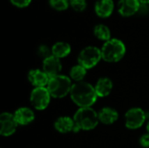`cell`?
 <instances>
[{
  "instance_id": "ffe728a7",
  "label": "cell",
  "mask_w": 149,
  "mask_h": 148,
  "mask_svg": "<svg viewBox=\"0 0 149 148\" xmlns=\"http://www.w3.org/2000/svg\"><path fill=\"white\" fill-rule=\"evenodd\" d=\"M49 3L57 10H65L69 6V0H49Z\"/></svg>"
},
{
  "instance_id": "6da1fadb",
  "label": "cell",
  "mask_w": 149,
  "mask_h": 148,
  "mask_svg": "<svg viewBox=\"0 0 149 148\" xmlns=\"http://www.w3.org/2000/svg\"><path fill=\"white\" fill-rule=\"evenodd\" d=\"M70 97L72 102L78 106L79 108L92 107L98 99L94 86L86 81L73 84L70 92Z\"/></svg>"
},
{
  "instance_id": "9a60e30c",
  "label": "cell",
  "mask_w": 149,
  "mask_h": 148,
  "mask_svg": "<svg viewBox=\"0 0 149 148\" xmlns=\"http://www.w3.org/2000/svg\"><path fill=\"white\" fill-rule=\"evenodd\" d=\"M98 116H99L100 122H101L102 124L112 125L117 121V120L119 118V113L114 108L107 106V107L101 108L99 111Z\"/></svg>"
},
{
  "instance_id": "7a4b0ae2",
  "label": "cell",
  "mask_w": 149,
  "mask_h": 148,
  "mask_svg": "<svg viewBox=\"0 0 149 148\" xmlns=\"http://www.w3.org/2000/svg\"><path fill=\"white\" fill-rule=\"evenodd\" d=\"M75 124L74 133L79 131H91L98 126L100 120L98 113L92 107L79 108L73 115Z\"/></svg>"
},
{
  "instance_id": "8992f818",
  "label": "cell",
  "mask_w": 149,
  "mask_h": 148,
  "mask_svg": "<svg viewBox=\"0 0 149 148\" xmlns=\"http://www.w3.org/2000/svg\"><path fill=\"white\" fill-rule=\"evenodd\" d=\"M51 94L46 87H35L30 95L31 106L38 111L45 110L51 102Z\"/></svg>"
},
{
  "instance_id": "5bb4252c",
  "label": "cell",
  "mask_w": 149,
  "mask_h": 148,
  "mask_svg": "<svg viewBox=\"0 0 149 148\" xmlns=\"http://www.w3.org/2000/svg\"><path fill=\"white\" fill-rule=\"evenodd\" d=\"M54 127L60 133H68L70 132L74 133L75 124L73 118H70L68 116H61L55 121Z\"/></svg>"
},
{
  "instance_id": "44dd1931",
  "label": "cell",
  "mask_w": 149,
  "mask_h": 148,
  "mask_svg": "<svg viewBox=\"0 0 149 148\" xmlns=\"http://www.w3.org/2000/svg\"><path fill=\"white\" fill-rule=\"evenodd\" d=\"M70 5L76 11H83L86 8V0H70Z\"/></svg>"
},
{
  "instance_id": "9c48e42d",
  "label": "cell",
  "mask_w": 149,
  "mask_h": 148,
  "mask_svg": "<svg viewBox=\"0 0 149 148\" xmlns=\"http://www.w3.org/2000/svg\"><path fill=\"white\" fill-rule=\"evenodd\" d=\"M49 78H52L60 74L62 70V64L59 58L54 57L53 55L48 57L43 60V69H42Z\"/></svg>"
},
{
  "instance_id": "484cf974",
  "label": "cell",
  "mask_w": 149,
  "mask_h": 148,
  "mask_svg": "<svg viewBox=\"0 0 149 148\" xmlns=\"http://www.w3.org/2000/svg\"><path fill=\"white\" fill-rule=\"evenodd\" d=\"M147 132H148V133H149V120L148 121V124H147Z\"/></svg>"
},
{
  "instance_id": "2e32d148",
  "label": "cell",
  "mask_w": 149,
  "mask_h": 148,
  "mask_svg": "<svg viewBox=\"0 0 149 148\" xmlns=\"http://www.w3.org/2000/svg\"><path fill=\"white\" fill-rule=\"evenodd\" d=\"M113 0H97L95 3V12L100 17H109L113 10Z\"/></svg>"
},
{
  "instance_id": "52a82bcc",
  "label": "cell",
  "mask_w": 149,
  "mask_h": 148,
  "mask_svg": "<svg viewBox=\"0 0 149 148\" xmlns=\"http://www.w3.org/2000/svg\"><path fill=\"white\" fill-rule=\"evenodd\" d=\"M146 120V113L139 107L131 108L125 114L126 127L131 130H136L141 128L145 124Z\"/></svg>"
},
{
  "instance_id": "7402d4cb",
  "label": "cell",
  "mask_w": 149,
  "mask_h": 148,
  "mask_svg": "<svg viewBox=\"0 0 149 148\" xmlns=\"http://www.w3.org/2000/svg\"><path fill=\"white\" fill-rule=\"evenodd\" d=\"M38 56L41 57V58H43V60H44V59H45V58H47L48 57H50V56L52 55V49H50L48 46H46V45H45V44L40 45L39 48H38Z\"/></svg>"
},
{
  "instance_id": "cb8c5ba5",
  "label": "cell",
  "mask_w": 149,
  "mask_h": 148,
  "mask_svg": "<svg viewBox=\"0 0 149 148\" xmlns=\"http://www.w3.org/2000/svg\"><path fill=\"white\" fill-rule=\"evenodd\" d=\"M140 144L142 147L149 148V133H145L140 138Z\"/></svg>"
},
{
  "instance_id": "d4e9b609",
  "label": "cell",
  "mask_w": 149,
  "mask_h": 148,
  "mask_svg": "<svg viewBox=\"0 0 149 148\" xmlns=\"http://www.w3.org/2000/svg\"><path fill=\"white\" fill-rule=\"evenodd\" d=\"M141 3H146V4H148L149 3V0H139Z\"/></svg>"
},
{
  "instance_id": "e0dca14e",
  "label": "cell",
  "mask_w": 149,
  "mask_h": 148,
  "mask_svg": "<svg viewBox=\"0 0 149 148\" xmlns=\"http://www.w3.org/2000/svg\"><path fill=\"white\" fill-rule=\"evenodd\" d=\"M71 45L68 43L65 42H57L55 43L52 47V54L58 58H63L67 57L71 52Z\"/></svg>"
},
{
  "instance_id": "30bf717a",
  "label": "cell",
  "mask_w": 149,
  "mask_h": 148,
  "mask_svg": "<svg viewBox=\"0 0 149 148\" xmlns=\"http://www.w3.org/2000/svg\"><path fill=\"white\" fill-rule=\"evenodd\" d=\"M49 76L40 69L31 70L28 73L29 82L35 87H46L49 82Z\"/></svg>"
},
{
  "instance_id": "5b68a950",
  "label": "cell",
  "mask_w": 149,
  "mask_h": 148,
  "mask_svg": "<svg viewBox=\"0 0 149 148\" xmlns=\"http://www.w3.org/2000/svg\"><path fill=\"white\" fill-rule=\"evenodd\" d=\"M101 59V50L95 46H87L84 48L78 56L79 65H82L86 70L96 66Z\"/></svg>"
},
{
  "instance_id": "ac0fdd59",
  "label": "cell",
  "mask_w": 149,
  "mask_h": 148,
  "mask_svg": "<svg viewBox=\"0 0 149 148\" xmlns=\"http://www.w3.org/2000/svg\"><path fill=\"white\" fill-rule=\"evenodd\" d=\"M86 72H87V70L82 65L78 64L71 68L70 78L72 80L75 81L76 83L81 82V81H84V79L86 76Z\"/></svg>"
},
{
  "instance_id": "8fae6325",
  "label": "cell",
  "mask_w": 149,
  "mask_h": 148,
  "mask_svg": "<svg viewBox=\"0 0 149 148\" xmlns=\"http://www.w3.org/2000/svg\"><path fill=\"white\" fill-rule=\"evenodd\" d=\"M13 114L18 126H27L35 120V113L29 107H19Z\"/></svg>"
},
{
  "instance_id": "277c9868",
  "label": "cell",
  "mask_w": 149,
  "mask_h": 148,
  "mask_svg": "<svg viewBox=\"0 0 149 148\" xmlns=\"http://www.w3.org/2000/svg\"><path fill=\"white\" fill-rule=\"evenodd\" d=\"M100 50L102 59L107 63L119 62L126 54V46L124 43L118 38H111L105 42Z\"/></svg>"
},
{
  "instance_id": "3957f363",
  "label": "cell",
  "mask_w": 149,
  "mask_h": 148,
  "mask_svg": "<svg viewBox=\"0 0 149 148\" xmlns=\"http://www.w3.org/2000/svg\"><path fill=\"white\" fill-rule=\"evenodd\" d=\"M73 84L70 77L59 74L58 76L50 78L46 86L52 98L62 99L70 94Z\"/></svg>"
},
{
  "instance_id": "4fadbf2b",
  "label": "cell",
  "mask_w": 149,
  "mask_h": 148,
  "mask_svg": "<svg viewBox=\"0 0 149 148\" xmlns=\"http://www.w3.org/2000/svg\"><path fill=\"white\" fill-rule=\"evenodd\" d=\"M113 86V81L109 78L103 77L98 79L94 85V89L99 98H105L111 93Z\"/></svg>"
},
{
  "instance_id": "603a6c76",
  "label": "cell",
  "mask_w": 149,
  "mask_h": 148,
  "mask_svg": "<svg viewBox=\"0 0 149 148\" xmlns=\"http://www.w3.org/2000/svg\"><path fill=\"white\" fill-rule=\"evenodd\" d=\"M10 1L13 5H15L18 8L27 7L31 2V0H10Z\"/></svg>"
},
{
  "instance_id": "d6986e66",
  "label": "cell",
  "mask_w": 149,
  "mask_h": 148,
  "mask_svg": "<svg viewBox=\"0 0 149 148\" xmlns=\"http://www.w3.org/2000/svg\"><path fill=\"white\" fill-rule=\"evenodd\" d=\"M94 35L97 38L102 41H108L111 39V32L107 26L105 24H98L94 27L93 30Z\"/></svg>"
},
{
  "instance_id": "ba28073f",
  "label": "cell",
  "mask_w": 149,
  "mask_h": 148,
  "mask_svg": "<svg viewBox=\"0 0 149 148\" xmlns=\"http://www.w3.org/2000/svg\"><path fill=\"white\" fill-rule=\"evenodd\" d=\"M0 134L3 137H9L16 133L18 124L13 113L4 112L0 115Z\"/></svg>"
},
{
  "instance_id": "7c38bea8",
  "label": "cell",
  "mask_w": 149,
  "mask_h": 148,
  "mask_svg": "<svg viewBox=\"0 0 149 148\" xmlns=\"http://www.w3.org/2000/svg\"><path fill=\"white\" fill-rule=\"evenodd\" d=\"M140 6L139 0H120L119 12L124 17H130L139 11Z\"/></svg>"
}]
</instances>
